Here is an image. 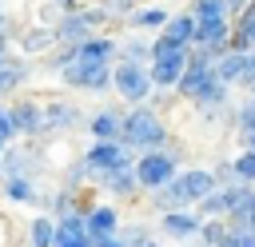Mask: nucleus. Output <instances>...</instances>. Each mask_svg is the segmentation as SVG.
Here are the masks:
<instances>
[{
    "instance_id": "nucleus-2",
    "label": "nucleus",
    "mask_w": 255,
    "mask_h": 247,
    "mask_svg": "<svg viewBox=\"0 0 255 247\" xmlns=\"http://www.w3.org/2000/svg\"><path fill=\"white\" fill-rule=\"evenodd\" d=\"M179 175V147H155V151H139L135 155V179L143 191H159L163 183H171Z\"/></svg>"
},
{
    "instance_id": "nucleus-5",
    "label": "nucleus",
    "mask_w": 255,
    "mask_h": 247,
    "mask_svg": "<svg viewBox=\"0 0 255 247\" xmlns=\"http://www.w3.org/2000/svg\"><path fill=\"white\" fill-rule=\"evenodd\" d=\"M84 163L92 167V179H100L116 167H135V151L124 147L120 139H92V147L84 151Z\"/></svg>"
},
{
    "instance_id": "nucleus-20",
    "label": "nucleus",
    "mask_w": 255,
    "mask_h": 247,
    "mask_svg": "<svg viewBox=\"0 0 255 247\" xmlns=\"http://www.w3.org/2000/svg\"><path fill=\"white\" fill-rule=\"evenodd\" d=\"M104 191H112L116 199H135V191H139V179H135V167H116V171H108V175H100L96 179Z\"/></svg>"
},
{
    "instance_id": "nucleus-34",
    "label": "nucleus",
    "mask_w": 255,
    "mask_h": 247,
    "mask_svg": "<svg viewBox=\"0 0 255 247\" xmlns=\"http://www.w3.org/2000/svg\"><path fill=\"white\" fill-rule=\"evenodd\" d=\"M120 235L128 239V247H163V243H159L147 227H131V231H120Z\"/></svg>"
},
{
    "instance_id": "nucleus-22",
    "label": "nucleus",
    "mask_w": 255,
    "mask_h": 247,
    "mask_svg": "<svg viewBox=\"0 0 255 247\" xmlns=\"http://www.w3.org/2000/svg\"><path fill=\"white\" fill-rule=\"evenodd\" d=\"M167 20H171V16H167L159 4H139V8L124 20V24H128V28H135V32H159Z\"/></svg>"
},
{
    "instance_id": "nucleus-1",
    "label": "nucleus",
    "mask_w": 255,
    "mask_h": 247,
    "mask_svg": "<svg viewBox=\"0 0 255 247\" xmlns=\"http://www.w3.org/2000/svg\"><path fill=\"white\" fill-rule=\"evenodd\" d=\"M124 147H131L135 155L139 151H155V147H167L171 143V131L167 124L159 120V108L155 104H131L124 112V135H120Z\"/></svg>"
},
{
    "instance_id": "nucleus-8",
    "label": "nucleus",
    "mask_w": 255,
    "mask_h": 247,
    "mask_svg": "<svg viewBox=\"0 0 255 247\" xmlns=\"http://www.w3.org/2000/svg\"><path fill=\"white\" fill-rule=\"evenodd\" d=\"M191 44H195V16L191 12H175L151 36V52H159V48H191Z\"/></svg>"
},
{
    "instance_id": "nucleus-28",
    "label": "nucleus",
    "mask_w": 255,
    "mask_h": 247,
    "mask_svg": "<svg viewBox=\"0 0 255 247\" xmlns=\"http://www.w3.org/2000/svg\"><path fill=\"white\" fill-rule=\"evenodd\" d=\"M195 211H199L203 219H227V191H223V187L207 191V195L195 203Z\"/></svg>"
},
{
    "instance_id": "nucleus-25",
    "label": "nucleus",
    "mask_w": 255,
    "mask_h": 247,
    "mask_svg": "<svg viewBox=\"0 0 255 247\" xmlns=\"http://www.w3.org/2000/svg\"><path fill=\"white\" fill-rule=\"evenodd\" d=\"M28 76H32V68H28L24 60H12V56H8V60L0 64V96L16 92V88H20V84H24Z\"/></svg>"
},
{
    "instance_id": "nucleus-17",
    "label": "nucleus",
    "mask_w": 255,
    "mask_h": 247,
    "mask_svg": "<svg viewBox=\"0 0 255 247\" xmlns=\"http://www.w3.org/2000/svg\"><path fill=\"white\" fill-rule=\"evenodd\" d=\"M88 135L92 139H120L124 135V112L120 108H100L88 116Z\"/></svg>"
},
{
    "instance_id": "nucleus-33",
    "label": "nucleus",
    "mask_w": 255,
    "mask_h": 247,
    "mask_svg": "<svg viewBox=\"0 0 255 247\" xmlns=\"http://www.w3.org/2000/svg\"><path fill=\"white\" fill-rule=\"evenodd\" d=\"M231 124H235V131H239L243 139H247V135H255V104L247 100V104L235 112V120H231Z\"/></svg>"
},
{
    "instance_id": "nucleus-30",
    "label": "nucleus",
    "mask_w": 255,
    "mask_h": 247,
    "mask_svg": "<svg viewBox=\"0 0 255 247\" xmlns=\"http://www.w3.org/2000/svg\"><path fill=\"white\" fill-rule=\"evenodd\" d=\"M231 167H235V179H239V183H255V151H251V147H243V151L231 159Z\"/></svg>"
},
{
    "instance_id": "nucleus-23",
    "label": "nucleus",
    "mask_w": 255,
    "mask_h": 247,
    "mask_svg": "<svg viewBox=\"0 0 255 247\" xmlns=\"http://www.w3.org/2000/svg\"><path fill=\"white\" fill-rule=\"evenodd\" d=\"M4 195L12 203H40L44 195H36V179L32 175H8L4 179Z\"/></svg>"
},
{
    "instance_id": "nucleus-14",
    "label": "nucleus",
    "mask_w": 255,
    "mask_h": 247,
    "mask_svg": "<svg viewBox=\"0 0 255 247\" xmlns=\"http://www.w3.org/2000/svg\"><path fill=\"white\" fill-rule=\"evenodd\" d=\"M0 171H4V179L8 175H36L40 171V151L36 147H4L0 151Z\"/></svg>"
},
{
    "instance_id": "nucleus-44",
    "label": "nucleus",
    "mask_w": 255,
    "mask_h": 247,
    "mask_svg": "<svg viewBox=\"0 0 255 247\" xmlns=\"http://www.w3.org/2000/svg\"><path fill=\"white\" fill-rule=\"evenodd\" d=\"M251 104H255V88H251Z\"/></svg>"
},
{
    "instance_id": "nucleus-19",
    "label": "nucleus",
    "mask_w": 255,
    "mask_h": 247,
    "mask_svg": "<svg viewBox=\"0 0 255 247\" xmlns=\"http://www.w3.org/2000/svg\"><path fill=\"white\" fill-rule=\"evenodd\" d=\"M231 48L235 52H251L255 48V0L231 16Z\"/></svg>"
},
{
    "instance_id": "nucleus-12",
    "label": "nucleus",
    "mask_w": 255,
    "mask_h": 247,
    "mask_svg": "<svg viewBox=\"0 0 255 247\" xmlns=\"http://www.w3.org/2000/svg\"><path fill=\"white\" fill-rule=\"evenodd\" d=\"M80 120H84L80 104H72V100H48V108H44V135L72 131V127H80Z\"/></svg>"
},
{
    "instance_id": "nucleus-24",
    "label": "nucleus",
    "mask_w": 255,
    "mask_h": 247,
    "mask_svg": "<svg viewBox=\"0 0 255 247\" xmlns=\"http://www.w3.org/2000/svg\"><path fill=\"white\" fill-rule=\"evenodd\" d=\"M28 247H56V219L48 211L28 223Z\"/></svg>"
},
{
    "instance_id": "nucleus-21",
    "label": "nucleus",
    "mask_w": 255,
    "mask_h": 247,
    "mask_svg": "<svg viewBox=\"0 0 255 247\" xmlns=\"http://www.w3.org/2000/svg\"><path fill=\"white\" fill-rule=\"evenodd\" d=\"M215 72H219V80L223 84H231V88H243V72H247V52H235V48H227L219 60H215Z\"/></svg>"
},
{
    "instance_id": "nucleus-43",
    "label": "nucleus",
    "mask_w": 255,
    "mask_h": 247,
    "mask_svg": "<svg viewBox=\"0 0 255 247\" xmlns=\"http://www.w3.org/2000/svg\"><path fill=\"white\" fill-rule=\"evenodd\" d=\"M243 143H247V147H251V151H255V135H247V139H243Z\"/></svg>"
},
{
    "instance_id": "nucleus-4",
    "label": "nucleus",
    "mask_w": 255,
    "mask_h": 247,
    "mask_svg": "<svg viewBox=\"0 0 255 247\" xmlns=\"http://www.w3.org/2000/svg\"><path fill=\"white\" fill-rule=\"evenodd\" d=\"M187 64H191V48H159V52H151V64H147L151 84L159 92H175V84L183 80Z\"/></svg>"
},
{
    "instance_id": "nucleus-10",
    "label": "nucleus",
    "mask_w": 255,
    "mask_h": 247,
    "mask_svg": "<svg viewBox=\"0 0 255 247\" xmlns=\"http://www.w3.org/2000/svg\"><path fill=\"white\" fill-rule=\"evenodd\" d=\"M199 223H203V215H199L195 207H179V211H163V215H159V231H163L171 243L195 239V235H199Z\"/></svg>"
},
{
    "instance_id": "nucleus-38",
    "label": "nucleus",
    "mask_w": 255,
    "mask_h": 247,
    "mask_svg": "<svg viewBox=\"0 0 255 247\" xmlns=\"http://www.w3.org/2000/svg\"><path fill=\"white\" fill-rule=\"evenodd\" d=\"M96 247H128L124 235H108V239H96Z\"/></svg>"
},
{
    "instance_id": "nucleus-29",
    "label": "nucleus",
    "mask_w": 255,
    "mask_h": 247,
    "mask_svg": "<svg viewBox=\"0 0 255 247\" xmlns=\"http://www.w3.org/2000/svg\"><path fill=\"white\" fill-rule=\"evenodd\" d=\"M227 227H231V219H203L199 223V247H219L223 243V235H227Z\"/></svg>"
},
{
    "instance_id": "nucleus-6",
    "label": "nucleus",
    "mask_w": 255,
    "mask_h": 247,
    "mask_svg": "<svg viewBox=\"0 0 255 247\" xmlns=\"http://www.w3.org/2000/svg\"><path fill=\"white\" fill-rule=\"evenodd\" d=\"M60 80L76 92H108L112 88V64L100 60H72L68 68H60Z\"/></svg>"
},
{
    "instance_id": "nucleus-40",
    "label": "nucleus",
    "mask_w": 255,
    "mask_h": 247,
    "mask_svg": "<svg viewBox=\"0 0 255 247\" xmlns=\"http://www.w3.org/2000/svg\"><path fill=\"white\" fill-rule=\"evenodd\" d=\"M223 4H227V12H231V16H235V12H243V8H247V4H251V0H223Z\"/></svg>"
},
{
    "instance_id": "nucleus-31",
    "label": "nucleus",
    "mask_w": 255,
    "mask_h": 247,
    "mask_svg": "<svg viewBox=\"0 0 255 247\" xmlns=\"http://www.w3.org/2000/svg\"><path fill=\"white\" fill-rule=\"evenodd\" d=\"M187 12H191L195 20H211V16H231L223 0H191V4H187Z\"/></svg>"
},
{
    "instance_id": "nucleus-47",
    "label": "nucleus",
    "mask_w": 255,
    "mask_h": 247,
    "mask_svg": "<svg viewBox=\"0 0 255 247\" xmlns=\"http://www.w3.org/2000/svg\"><path fill=\"white\" fill-rule=\"evenodd\" d=\"M0 4H4V0H0Z\"/></svg>"
},
{
    "instance_id": "nucleus-18",
    "label": "nucleus",
    "mask_w": 255,
    "mask_h": 247,
    "mask_svg": "<svg viewBox=\"0 0 255 247\" xmlns=\"http://www.w3.org/2000/svg\"><path fill=\"white\" fill-rule=\"evenodd\" d=\"M80 60H100V64H116L120 60V40L112 32H96L80 44Z\"/></svg>"
},
{
    "instance_id": "nucleus-36",
    "label": "nucleus",
    "mask_w": 255,
    "mask_h": 247,
    "mask_svg": "<svg viewBox=\"0 0 255 247\" xmlns=\"http://www.w3.org/2000/svg\"><path fill=\"white\" fill-rule=\"evenodd\" d=\"M211 171H215V183H219V187H227V183H239V179H235V167H231V159H219Z\"/></svg>"
},
{
    "instance_id": "nucleus-39",
    "label": "nucleus",
    "mask_w": 255,
    "mask_h": 247,
    "mask_svg": "<svg viewBox=\"0 0 255 247\" xmlns=\"http://www.w3.org/2000/svg\"><path fill=\"white\" fill-rule=\"evenodd\" d=\"M52 4L60 8V16H64V12H76V8H80V0H52Z\"/></svg>"
},
{
    "instance_id": "nucleus-27",
    "label": "nucleus",
    "mask_w": 255,
    "mask_h": 247,
    "mask_svg": "<svg viewBox=\"0 0 255 247\" xmlns=\"http://www.w3.org/2000/svg\"><path fill=\"white\" fill-rule=\"evenodd\" d=\"M120 60L151 64V40H147V36H128V40H120Z\"/></svg>"
},
{
    "instance_id": "nucleus-13",
    "label": "nucleus",
    "mask_w": 255,
    "mask_h": 247,
    "mask_svg": "<svg viewBox=\"0 0 255 247\" xmlns=\"http://www.w3.org/2000/svg\"><path fill=\"white\" fill-rule=\"evenodd\" d=\"M56 247H96V239L88 235L84 211H68L56 219Z\"/></svg>"
},
{
    "instance_id": "nucleus-11",
    "label": "nucleus",
    "mask_w": 255,
    "mask_h": 247,
    "mask_svg": "<svg viewBox=\"0 0 255 247\" xmlns=\"http://www.w3.org/2000/svg\"><path fill=\"white\" fill-rule=\"evenodd\" d=\"M227 219L235 227H255V183H227Z\"/></svg>"
},
{
    "instance_id": "nucleus-7",
    "label": "nucleus",
    "mask_w": 255,
    "mask_h": 247,
    "mask_svg": "<svg viewBox=\"0 0 255 247\" xmlns=\"http://www.w3.org/2000/svg\"><path fill=\"white\" fill-rule=\"evenodd\" d=\"M211 64L231 48V16H211V20H195V44Z\"/></svg>"
},
{
    "instance_id": "nucleus-35",
    "label": "nucleus",
    "mask_w": 255,
    "mask_h": 247,
    "mask_svg": "<svg viewBox=\"0 0 255 247\" xmlns=\"http://www.w3.org/2000/svg\"><path fill=\"white\" fill-rule=\"evenodd\" d=\"M139 4H147V0H108V12H112V20H128Z\"/></svg>"
},
{
    "instance_id": "nucleus-16",
    "label": "nucleus",
    "mask_w": 255,
    "mask_h": 247,
    "mask_svg": "<svg viewBox=\"0 0 255 247\" xmlns=\"http://www.w3.org/2000/svg\"><path fill=\"white\" fill-rule=\"evenodd\" d=\"M84 219H88V235H92V239L120 235V211H116V203H92V207L84 211Z\"/></svg>"
},
{
    "instance_id": "nucleus-42",
    "label": "nucleus",
    "mask_w": 255,
    "mask_h": 247,
    "mask_svg": "<svg viewBox=\"0 0 255 247\" xmlns=\"http://www.w3.org/2000/svg\"><path fill=\"white\" fill-rule=\"evenodd\" d=\"M0 32H8V12H4V4H0Z\"/></svg>"
},
{
    "instance_id": "nucleus-26",
    "label": "nucleus",
    "mask_w": 255,
    "mask_h": 247,
    "mask_svg": "<svg viewBox=\"0 0 255 247\" xmlns=\"http://www.w3.org/2000/svg\"><path fill=\"white\" fill-rule=\"evenodd\" d=\"M56 44H60V40H56V28H52V24H48V28H28V32L20 36V48H24V52H44V56H48Z\"/></svg>"
},
{
    "instance_id": "nucleus-41",
    "label": "nucleus",
    "mask_w": 255,
    "mask_h": 247,
    "mask_svg": "<svg viewBox=\"0 0 255 247\" xmlns=\"http://www.w3.org/2000/svg\"><path fill=\"white\" fill-rule=\"evenodd\" d=\"M4 60H8V36L0 32V64H4Z\"/></svg>"
},
{
    "instance_id": "nucleus-32",
    "label": "nucleus",
    "mask_w": 255,
    "mask_h": 247,
    "mask_svg": "<svg viewBox=\"0 0 255 247\" xmlns=\"http://www.w3.org/2000/svg\"><path fill=\"white\" fill-rule=\"evenodd\" d=\"M88 179H92V167H88V163H84V155H80V159L64 171V187H72V191H76V187H84Z\"/></svg>"
},
{
    "instance_id": "nucleus-37",
    "label": "nucleus",
    "mask_w": 255,
    "mask_h": 247,
    "mask_svg": "<svg viewBox=\"0 0 255 247\" xmlns=\"http://www.w3.org/2000/svg\"><path fill=\"white\" fill-rule=\"evenodd\" d=\"M16 139V127H12V116H8V108L0 104V147H8Z\"/></svg>"
},
{
    "instance_id": "nucleus-9",
    "label": "nucleus",
    "mask_w": 255,
    "mask_h": 247,
    "mask_svg": "<svg viewBox=\"0 0 255 247\" xmlns=\"http://www.w3.org/2000/svg\"><path fill=\"white\" fill-rule=\"evenodd\" d=\"M8 116H12L16 139H40L44 135V104L40 100H16V104H8Z\"/></svg>"
},
{
    "instance_id": "nucleus-15",
    "label": "nucleus",
    "mask_w": 255,
    "mask_h": 247,
    "mask_svg": "<svg viewBox=\"0 0 255 247\" xmlns=\"http://www.w3.org/2000/svg\"><path fill=\"white\" fill-rule=\"evenodd\" d=\"M175 179H179V187H183V195H187V203H191V207H195L207 191H215V187H219L211 167H183Z\"/></svg>"
},
{
    "instance_id": "nucleus-3",
    "label": "nucleus",
    "mask_w": 255,
    "mask_h": 247,
    "mask_svg": "<svg viewBox=\"0 0 255 247\" xmlns=\"http://www.w3.org/2000/svg\"><path fill=\"white\" fill-rule=\"evenodd\" d=\"M112 88L120 92V100H128V108L131 104H147L155 96L147 64H131V60H116L112 64Z\"/></svg>"
},
{
    "instance_id": "nucleus-45",
    "label": "nucleus",
    "mask_w": 255,
    "mask_h": 247,
    "mask_svg": "<svg viewBox=\"0 0 255 247\" xmlns=\"http://www.w3.org/2000/svg\"><path fill=\"white\" fill-rule=\"evenodd\" d=\"M0 183H4V171H0Z\"/></svg>"
},
{
    "instance_id": "nucleus-46",
    "label": "nucleus",
    "mask_w": 255,
    "mask_h": 247,
    "mask_svg": "<svg viewBox=\"0 0 255 247\" xmlns=\"http://www.w3.org/2000/svg\"><path fill=\"white\" fill-rule=\"evenodd\" d=\"M175 247H187V243H175Z\"/></svg>"
}]
</instances>
